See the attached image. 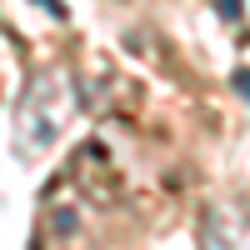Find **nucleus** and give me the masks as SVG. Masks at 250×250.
Returning a JSON list of instances; mask_svg holds the SVG:
<instances>
[{
	"mask_svg": "<svg viewBox=\"0 0 250 250\" xmlns=\"http://www.w3.org/2000/svg\"><path fill=\"white\" fill-rule=\"evenodd\" d=\"M230 85H235V95L250 100V70H235V75H230Z\"/></svg>",
	"mask_w": 250,
	"mask_h": 250,
	"instance_id": "nucleus-3",
	"label": "nucleus"
},
{
	"mask_svg": "<svg viewBox=\"0 0 250 250\" xmlns=\"http://www.w3.org/2000/svg\"><path fill=\"white\" fill-rule=\"evenodd\" d=\"M40 5H45L55 20H65V15H70V5H65V0H40Z\"/></svg>",
	"mask_w": 250,
	"mask_h": 250,
	"instance_id": "nucleus-4",
	"label": "nucleus"
},
{
	"mask_svg": "<svg viewBox=\"0 0 250 250\" xmlns=\"http://www.w3.org/2000/svg\"><path fill=\"white\" fill-rule=\"evenodd\" d=\"M215 15L220 20H245V0H215Z\"/></svg>",
	"mask_w": 250,
	"mask_h": 250,
	"instance_id": "nucleus-2",
	"label": "nucleus"
},
{
	"mask_svg": "<svg viewBox=\"0 0 250 250\" xmlns=\"http://www.w3.org/2000/svg\"><path fill=\"white\" fill-rule=\"evenodd\" d=\"M75 105H80V90L70 85L65 70L30 75V85L20 95V105H15V155L20 160H40L60 135H65Z\"/></svg>",
	"mask_w": 250,
	"mask_h": 250,
	"instance_id": "nucleus-1",
	"label": "nucleus"
}]
</instances>
